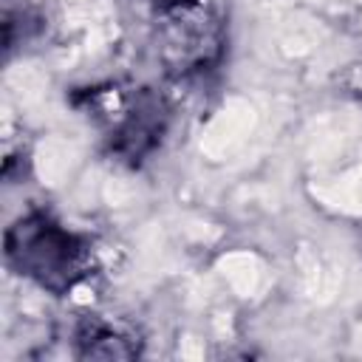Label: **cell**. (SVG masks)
I'll return each instance as SVG.
<instances>
[{
  "mask_svg": "<svg viewBox=\"0 0 362 362\" xmlns=\"http://www.w3.org/2000/svg\"><path fill=\"white\" fill-rule=\"evenodd\" d=\"M164 57L175 71L206 62L218 48V23L201 0H173L161 8Z\"/></svg>",
  "mask_w": 362,
  "mask_h": 362,
  "instance_id": "cell-2",
  "label": "cell"
},
{
  "mask_svg": "<svg viewBox=\"0 0 362 362\" xmlns=\"http://www.w3.org/2000/svg\"><path fill=\"white\" fill-rule=\"evenodd\" d=\"M8 263L42 288L65 291L88 272V246L45 215L20 218L6 232Z\"/></svg>",
  "mask_w": 362,
  "mask_h": 362,
  "instance_id": "cell-1",
  "label": "cell"
}]
</instances>
